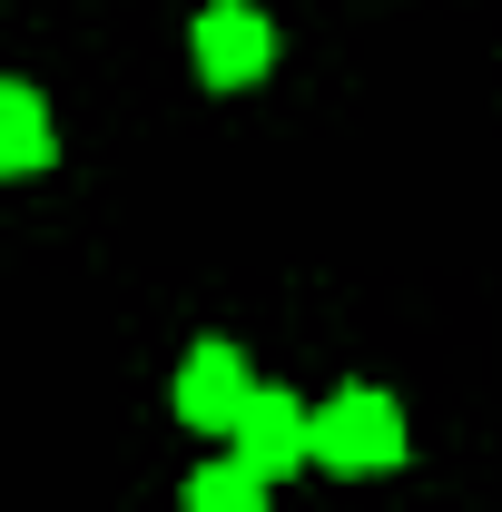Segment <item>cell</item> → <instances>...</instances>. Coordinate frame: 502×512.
Returning <instances> with one entry per match:
<instances>
[{"label":"cell","mask_w":502,"mask_h":512,"mask_svg":"<svg viewBox=\"0 0 502 512\" xmlns=\"http://www.w3.org/2000/svg\"><path fill=\"white\" fill-rule=\"evenodd\" d=\"M266 60H276V30L256 20L247 0H207V10H197V69H207L217 89H247Z\"/></svg>","instance_id":"obj_2"},{"label":"cell","mask_w":502,"mask_h":512,"mask_svg":"<svg viewBox=\"0 0 502 512\" xmlns=\"http://www.w3.org/2000/svg\"><path fill=\"white\" fill-rule=\"evenodd\" d=\"M188 512H266V483H256L247 463H207L188 483Z\"/></svg>","instance_id":"obj_6"},{"label":"cell","mask_w":502,"mask_h":512,"mask_svg":"<svg viewBox=\"0 0 502 512\" xmlns=\"http://www.w3.org/2000/svg\"><path fill=\"white\" fill-rule=\"evenodd\" d=\"M50 158V109H40V89H0V168H40Z\"/></svg>","instance_id":"obj_5"},{"label":"cell","mask_w":502,"mask_h":512,"mask_svg":"<svg viewBox=\"0 0 502 512\" xmlns=\"http://www.w3.org/2000/svg\"><path fill=\"white\" fill-rule=\"evenodd\" d=\"M247 394H256L247 355H237V345H217V335H207L188 365H178V414H188V424H207V434H227Z\"/></svg>","instance_id":"obj_4"},{"label":"cell","mask_w":502,"mask_h":512,"mask_svg":"<svg viewBox=\"0 0 502 512\" xmlns=\"http://www.w3.org/2000/svg\"><path fill=\"white\" fill-rule=\"evenodd\" d=\"M227 434H237V463H247L256 483H276V473H296V463H306V404L256 384L247 404H237V424H227Z\"/></svg>","instance_id":"obj_3"},{"label":"cell","mask_w":502,"mask_h":512,"mask_svg":"<svg viewBox=\"0 0 502 512\" xmlns=\"http://www.w3.org/2000/svg\"><path fill=\"white\" fill-rule=\"evenodd\" d=\"M404 453V414L384 404V394H335L325 414H306V463H325V473H384Z\"/></svg>","instance_id":"obj_1"}]
</instances>
